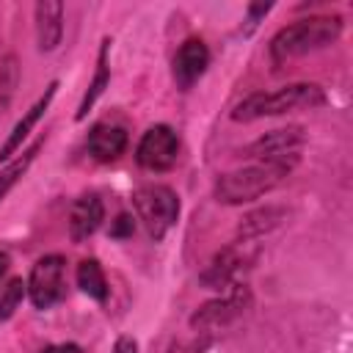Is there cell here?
I'll list each match as a JSON object with an SVG mask.
<instances>
[{
	"label": "cell",
	"instance_id": "cell-1",
	"mask_svg": "<svg viewBox=\"0 0 353 353\" xmlns=\"http://www.w3.org/2000/svg\"><path fill=\"white\" fill-rule=\"evenodd\" d=\"M301 163V154L281 157V160H265V163H248L232 171L218 174L212 185V196L218 204L226 207H243L251 201H259L262 196L273 193Z\"/></svg>",
	"mask_w": 353,
	"mask_h": 353
},
{
	"label": "cell",
	"instance_id": "cell-2",
	"mask_svg": "<svg viewBox=\"0 0 353 353\" xmlns=\"http://www.w3.org/2000/svg\"><path fill=\"white\" fill-rule=\"evenodd\" d=\"M342 30H345V22L339 14H309V17H301L279 28L270 36L268 55L276 66H281L287 61H295V58H303L309 52L336 44Z\"/></svg>",
	"mask_w": 353,
	"mask_h": 353
},
{
	"label": "cell",
	"instance_id": "cell-3",
	"mask_svg": "<svg viewBox=\"0 0 353 353\" xmlns=\"http://www.w3.org/2000/svg\"><path fill=\"white\" fill-rule=\"evenodd\" d=\"M328 102L323 85L317 83H287L279 85L273 91H254L248 97H243L229 119L237 124H251L259 119H270V116H284V113H295V110H314L323 108Z\"/></svg>",
	"mask_w": 353,
	"mask_h": 353
},
{
	"label": "cell",
	"instance_id": "cell-4",
	"mask_svg": "<svg viewBox=\"0 0 353 353\" xmlns=\"http://www.w3.org/2000/svg\"><path fill=\"white\" fill-rule=\"evenodd\" d=\"M132 210H135V221L146 229L149 240L163 243L165 234L179 221L182 201H179L174 188L160 185V182H149V185H141L132 190Z\"/></svg>",
	"mask_w": 353,
	"mask_h": 353
},
{
	"label": "cell",
	"instance_id": "cell-5",
	"mask_svg": "<svg viewBox=\"0 0 353 353\" xmlns=\"http://www.w3.org/2000/svg\"><path fill=\"white\" fill-rule=\"evenodd\" d=\"M256 256H259L256 243L232 240L229 245H223L221 251H215L210 256V262L199 273V284L204 290H212V292H226L229 287L243 284V276L254 268Z\"/></svg>",
	"mask_w": 353,
	"mask_h": 353
},
{
	"label": "cell",
	"instance_id": "cell-6",
	"mask_svg": "<svg viewBox=\"0 0 353 353\" xmlns=\"http://www.w3.org/2000/svg\"><path fill=\"white\" fill-rule=\"evenodd\" d=\"M251 303H254V295H251L248 284H245V281H243V284H234V287H229L226 292H218L212 301L201 303V306L190 314L188 325H190L196 334L212 336L215 331H223V328L234 325L237 320H243V317L248 314Z\"/></svg>",
	"mask_w": 353,
	"mask_h": 353
},
{
	"label": "cell",
	"instance_id": "cell-7",
	"mask_svg": "<svg viewBox=\"0 0 353 353\" xmlns=\"http://www.w3.org/2000/svg\"><path fill=\"white\" fill-rule=\"evenodd\" d=\"M28 301L33 309L47 312L66 298V259L61 254H44L33 262L25 279Z\"/></svg>",
	"mask_w": 353,
	"mask_h": 353
},
{
	"label": "cell",
	"instance_id": "cell-8",
	"mask_svg": "<svg viewBox=\"0 0 353 353\" xmlns=\"http://www.w3.org/2000/svg\"><path fill=\"white\" fill-rule=\"evenodd\" d=\"M179 160V135L171 124H152L146 127V132L141 135L138 146H135V163L143 171L152 174H163L171 171Z\"/></svg>",
	"mask_w": 353,
	"mask_h": 353
},
{
	"label": "cell",
	"instance_id": "cell-9",
	"mask_svg": "<svg viewBox=\"0 0 353 353\" xmlns=\"http://www.w3.org/2000/svg\"><path fill=\"white\" fill-rule=\"evenodd\" d=\"M306 146V130L301 124H287L262 132L256 141H251L240 154L251 163H265V160H281V157H295Z\"/></svg>",
	"mask_w": 353,
	"mask_h": 353
},
{
	"label": "cell",
	"instance_id": "cell-10",
	"mask_svg": "<svg viewBox=\"0 0 353 353\" xmlns=\"http://www.w3.org/2000/svg\"><path fill=\"white\" fill-rule=\"evenodd\" d=\"M210 69V47L204 39L199 36H190L179 44V50L174 52V61H171V77L176 83L179 91H188L193 88L204 72Z\"/></svg>",
	"mask_w": 353,
	"mask_h": 353
},
{
	"label": "cell",
	"instance_id": "cell-11",
	"mask_svg": "<svg viewBox=\"0 0 353 353\" xmlns=\"http://www.w3.org/2000/svg\"><path fill=\"white\" fill-rule=\"evenodd\" d=\"M58 80H52V83H47V88H44V94L22 113V119L11 127V132L6 135V141L0 143V163L6 165L8 160H14L19 152H22V143L30 138V132L36 130V124L41 121V116L47 113V108L52 105V99H55V94H58Z\"/></svg>",
	"mask_w": 353,
	"mask_h": 353
},
{
	"label": "cell",
	"instance_id": "cell-12",
	"mask_svg": "<svg viewBox=\"0 0 353 353\" xmlns=\"http://www.w3.org/2000/svg\"><path fill=\"white\" fill-rule=\"evenodd\" d=\"M130 146V135L124 127L119 124H108L99 121L88 130L85 135V152L97 160V163H116Z\"/></svg>",
	"mask_w": 353,
	"mask_h": 353
},
{
	"label": "cell",
	"instance_id": "cell-13",
	"mask_svg": "<svg viewBox=\"0 0 353 353\" xmlns=\"http://www.w3.org/2000/svg\"><path fill=\"white\" fill-rule=\"evenodd\" d=\"M63 3L58 0H41L33 6V25H36V47L39 52L58 50L63 39Z\"/></svg>",
	"mask_w": 353,
	"mask_h": 353
},
{
	"label": "cell",
	"instance_id": "cell-14",
	"mask_svg": "<svg viewBox=\"0 0 353 353\" xmlns=\"http://www.w3.org/2000/svg\"><path fill=\"white\" fill-rule=\"evenodd\" d=\"M105 221V204L97 193H83L80 199H74L72 212H69V237L72 243H83L88 240Z\"/></svg>",
	"mask_w": 353,
	"mask_h": 353
},
{
	"label": "cell",
	"instance_id": "cell-15",
	"mask_svg": "<svg viewBox=\"0 0 353 353\" xmlns=\"http://www.w3.org/2000/svg\"><path fill=\"white\" fill-rule=\"evenodd\" d=\"M110 44H113V41H110L108 36L99 41L94 77H91L88 85H85V94H83V99H80V105H77V113H74V121H83V119L91 113V108L99 102V97L105 94V88L110 85Z\"/></svg>",
	"mask_w": 353,
	"mask_h": 353
},
{
	"label": "cell",
	"instance_id": "cell-16",
	"mask_svg": "<svg viewBox=\"0 0 353 353\" xmlns=\"http://www.w3.org/2000/svg\"><path fill=\"white\" fill-rule=\"evenodd\" d=\"M287 218V210L279 207V204H265V207H256L251 212H245L237 223V232H234V240H243V243H254L265 234H270L276 226H281V221Z\"/></svg>",
	"mask_w": 353,
	"mask_h": 353
},
{
	"label": "cell",
	"instance_id": "cell-17",
	"mask_svg": "<svg viewBox=\"0 0 353 353\" xmlns=\"http://www.w3.org/2000/svg\"><path fill=\"white\" fill-rule=\"evenodd\" d=\"M44 143H47V132H44V135H39L33 143H28V146L14 157V160H8V163L0 168V201H3V199L11 193V188H14V185L28 174V168L33 165V160L39 157V152L44 149Z\"/></svg>",
	"mask_w": 353,
	"mask_h": 353
},
{
	"label": "cell",
	"instance_id": "cell-18",
	"mask_svg": "<svg viewBox=\"0 0 353 353\" xmlns=\"http://www.w3.org/2000/svg\"><path fill=\"white\" fill-rule=\"evenodd\" d=\"M74 281L80 287L83 295H88L91 301L97 303H105L110 298V287H108V279H105V270L99 265V259H80L77 268H74Z\"/></svg>",
	"mask_w": 353,
	"mask_h": 353
},
{
	"label": "cell",
	"instance_id": "cell-19",
	"mask_svg": "<svg viewBox=\"0 0 353 353\" xmlns=\"http://www.w3.org/2000/svg\"><path fill=\"white\" fill-rule=\"evenodd\" d=\"M19 85V58L17 52H6L0 58V113L8 110L14 94Z\"/></svg>",
	"mask_w": 353,
	"mask_h": 353
},
{
	"label": "cell",
	"instance_id": "cell-20",
	"mask_svg": "<svg viewBox=\"0 0 353 353\" xmlns=\"http://www.w3.org/2000/svg\"><path fill=\"white\" fill-rule=\"evenodd\" d=\"M25 295H28V290H25V281L19 276H14V279L6 281V287L0 290V323H6V320L14 317V312L19 309V303H22Z\"/></svg>",
	"mask_w": 353,
	"mask_h": 353
},
{
	"label": "cell",
	"instance_id": "cell-21",
	"mask_svg": "<svg viewBox=\"0 0 353 353\" xmlns=\"http://www.w3.org/2000/svg\"><path fill=\"white\" fill-rule=\"evenodd\" d=\"M135 234V218L130 212H119L116 221L110 223V237L113 240H127Z\"/></svg>",
	"mask_w": 353,
	"mask_h": 353
},
{
	"label": "cell",
	"instance_id": "cell-22",
	"mask_svg": "<svg viewBox=\"0 0 353 353\" xmlns=\"http://www.w3.org/2000/svg\"><path fill=\"white\" fill-rule=\"evenodd\" d=\"M273 8V3H248L245 6V33H251L259 19H265V14Z\"/></svg>",
	"mask_w": 353,
	"mask_h": 353
},
{
	"label": "cell",
	"instance_id": "cell-23",
	"mask_svg": "<svg viewBox=\"0 0 353 353\" xmlns=\"http://www.w3.org/2000/svg\"><path fill=\"white\" fill-rule=\"evenodd\" d=\"M113 353H138V339L130 336V334L116 336V342H113Z\"/></svg>",
	"mask_w": 353,
	"mask_h": 353
},
{
	"label": "cell",
	"instance_id": "cell-24",
	"mask_svg": "<svg viewBox=\"0 0 353 353\" xmlns=\"http://www.w3.org/2000/svg\"><path fill=\"white\" fill-rule=\"evenodd\" d=\"M39 353H83V347H80V345H74V342H55V345L41 347Z\"/></svg>",
	"mask_w": 353,
	"mask_h": 353
},
{
	"label": "cell",
	"instance_id": "cell-25",
	"mask_svg": "<svg viewBox=\"0 0 353 353\" xmlns=\"http://www.w3.org/2000/svg\"><path fill=\"white\" fill-rule=\"evenodd\" d=\"M8 268H11V254L0 248V284H3V279H6V273H8ZM0 290H3V287H0Z\"/></svg>",
	"mask_w": 353,
	"mask_h": 353
}]
</instances>
